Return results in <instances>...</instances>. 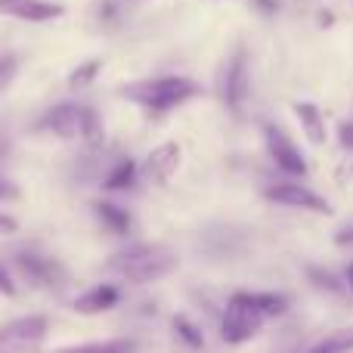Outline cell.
Segmentation results:
<instances>
[{
  "mask_svg": "<svg viewBox=\"0 0 353 353\" xmlns=\"http://www.w3.org/2000/svg\"><path fill=\"white\" fill-rule=\"evenodd\" d=\"M176 263H180V257L168 245L137 242V245H128L124 251H115L105 261V270L115 273L118 279L130 282V285H149V282H159L165 276H171Z\"/></svg>",
  "mask_w": 353,
  "mask_h": 353,
  "instance_id": "obj_1",
  "label": "cell"
},
{
  "mask_svg": "<svg viewBox=\"0 0 353 353\" xmlns=\"http://www.w3.org/2000/svg\"><path fill=\"white\" fill-rule=\"evenodd\" d=\"M41 130H47V134L59 137L65 143H78L84 149H99L105 140L99 115L90 105H81V103H62L56 109H50L41 118Z\"/></svg>",
  "mask_w": 353,
  "mask_h": 353,
  "instance_id": "obj_2",
  "label": "cell"
},
{
  "mask_svg": "<svg viewBox=\"0 0 353 353\" xmlns=\"http://www.w3.org/2000/svg\"><path fill=\"white\" fill-rule=\"evenodd\" d=\"M201 93V87L192 78L183 74H165V78H143V81H130L121 87V97L130 103L143 105L149 112H171L176 105L189 103Z\"/></svg>",
  "mask_w": 353,
  "mask_h": 353,
  "instance_id": "obj_3",
  "label": "cell"
},
{
  "mask_svg": "<svg viewBox=\"0 0 353 353\" xmlns=\"http://www.w3.org/2000/svg\"><path fill=\"white\" fill-rule=\"evenodd\" d=\"M12 267H16L19 279L28 282V285L37 288V292L59 294L62 288L68 285L65 267H62L56 257L37 254V251H16V254H12Z\"/></svg>",
  "mask_w": 353,
  "mask_h": 353,
  "instance_id": "obj_4",
  "label": "cell"
},
{
  "mask_svg": "<svg viewBox=\"0 0 353 353\" xmlns=\"http://www.w3.org/2000/svg\"><path fill=\"white\" fill-rule=\"evenodd\" d=\"M263 323H267V319L245 301L242 292H236L226 301L223 316H220V338H223L226 344H232V347H239V344H248L251 338L261 335Z\"/></svg>",
  "mask_w": 353,
  "mask_h": 353,
  "instance_id": "obj_5",
  "label": "cell"
},
{
  "mask_svg": "<svg viewBox=\"0 0 353 353\" xmlns=\"http://www.w3.org/2000/svg\"><path fill=\"white\" fill-rule=\"evenodd\" d=\"M50 332V323L43 313L10 319L0 325V353H34L43 344Z\"/></svg>",
  "mask_w": 353,
  "mask_h": 353,
  "instance_id": "obj_6",
  "label": "cell"
},
{
  "mask_svg": "<svg viewBox=\"0 0 353 353\" xmlns=\"http://www.w3.org/2000/svg\"><path fill=\"white\" fill-rule=\"evenodd\" d=\"M248 90H251L248 53H245V47L239 43V47L230 53V59H226L223 72H220V99H223V105L232 112V115H242L245 103H248Z\"/></svg>",
  "mask_w": 353,
  "mask_h": 353,
  "instance_id": "obj_7",
  "label": "cell"
},
{
  "mask_svg": "<svg viewBox=\"0 0 353 353\" xmlns=\"http://www.w3.org/2000/svg\"><path fill=\"white\" fill-rule=\"evenodd\" d=\"M263 199L282 208H294V211H310V214H332V205L316 195L313 189L301 186V183H273L263 189Z\"/></svg>",
  "mask_w": 353,
  "mask_h": 353,
  "instance_id": "obj_8",
  "label": "cell"
},
{
  "mask_svg": "<svg viewBox=\"0 0 353 353\" xmlns=\"http://www.w3.org/2000/svg\"><path fill=\"white\" fill-rule=\"evenodd\" d=\"M263 146H267L270 159H273V165L279 168V171L294 174V176H304L307 174V159L301 155V149L294 146L292 137H288L282 128L267 124V128H263Z\"/></svg>",
  "mask_w": 353,
  "mask_h": 353,
  "instance_id": "obj_9",
  "label": "cell"
},
{
  "mask_svg": "<svg viewBox=\"0 0 353 353\" xmlns=\"http://www.w3.org/2000/svg\"><path fill=\"white\" fill-rule=\"evenodd\" d=\"M183 161V149L180 143L168 140L161 143V146H155L152 152L146 155V161H143V176H146L149 183H155V186H165V183H171V176L176 174V168H180Z\"/></svg>",
  "mask_w": 353,
  "mask_h": 353,
  "instance_id": "obj_10",
  "label": "cell"
},
{
  "mask_svg": "<svg viewBox=\"0 0 353 353\" xmlns=\"http://www.w3.org/2000/svg\"><path fill=\"white\" fill-rule=\"evenodd\" d=\"M121 304V288L112 285V282H99V285L87 288L84 294L72 301V310L81 316H97V313H109Z\"/></svg>",
  "mask_w": 353,
  "mask_h": 353,
  "instance_id": "obj_11",
  "label": "cell"
},
{
  "mask_svg": "<svg viewBox=\"0 0 353 353\" xmlns=\"http://www.w3.org/2000/svg\"><path fill=\"white\" fill-rule=\"evenodd\" d=\"M0 16L19 19V22H53L62 16V6L47 3V0H0Z\"/></svg>",
  "mask_w": 353,
  "mask_h": 353,
  "instance_id": "obj_12",
  "label": "cell"
},
{
  "mask_svg": "<svg viewBox=\"0 0 353 353\" xmlns=\"http://www.w3.org/2000/svg\"><path fill=\"white\" fill-rule=\"evenodd\" d=\"M292 112L298 115L301 128H304L307 140L313 143V146H323L325 140H329V130H325V121H323V112L316 109L313 103H294Z\"/></svg>",
  "mask_w": 353,
  "mask_h": 353,
  "instance_id": "obj_13",
  "label": "cell"
},
{
  "mask_svg": "<svg viewBox=\"0 0 353 353\" xmlns=\"http://www.w3.org/2000/svg\"><path fill=\"white\" fill-rule=\"evenodd\" d=\"M56 353H140V341L137 338H105V341L65 344Z\"/></svg>",
  "mask_w": 353,
  "mask_h": 353,
  "instance_id": "obj_14",
  "label": "cell"
},
{
  "mask_svg": "<svg viewBox=\"0 0 353 353\" xmlns=\"http://www.w3.org/2000/svg\"><path fill=\"white\" fill-rule=\"evenodd\" d=\"M242 294L263 319H276V316H285L288 313V298L285 294H276V292H242Z\"/></svg>",
  "mask_w": 353,
  "mask_h": 353,
  "instance_id": "obj_15",
  "label": "cell"
},
{
  "mask_svg": "<svg viewBox=\"0 0 353 353\" xmlns=\"http://www.w3.org/2000/svg\"><path fill=\"white\" fill-rule=\"evenodd\" d=\"M93 211H97V217L103 220V226L109 232H115V236H128V232H130L128 208L115 205V201H97V205H93Z\"/></svg>",
  "mask_w": 353,
  "mask_h": 353,
  "instance_id": "obj_16",
  "label": "cell"
},
{
  "mask_svg": "<svg viewBox=\"0 0 353 353\" xmlns=\"http://www.w3.org/2000/svg\"><path fill=\"white\" fill-rule=\"evenodd\" d=\"M137 174H140V168H137L134 161H130V159H118L115 165L105 171L103 186L109 189V192H124V189H130L137 183Z\"/></svg>",
  "mask_w": 353,
  "mask_h": 353,
  "instance_id": "obj_17",
  "label": "cell"
},
{
  "mask_svg": "<svg viewBox=\"0 0 353 353\" xmlns=\"http://www.w3.org/2000/svg\"><path fill=\"white\" fill-rule=\"evenodd\" d=\"M304 353H353V325H347V329H335L332 335H325L323 341H316Z\"/></svg>",
  "mask_w": 353,
  "mask_h": 353,
  "instance_id": "obj_18",
  "label": "cell"
},
{
  "mask_svg": "<svg viewBox=\"0 0 353 353\" xmlns=\"http://www.w3.org/2000/svg\"><path fill=\"white\" fill-rule=\"evenodd\" d=\"M171 325H174L176 338H180V341L186 344V347H192V350H201V347H205V332H201L199 325H195L189 316H183V313H176Z\"/></svg>",
  "mask_w": 353,
  "mask_h": 353,
  "instance_id": "obj_19",
  "label": "cell"
},
{
  "mask_svg": "<svg viewBox=\"0 0 353 353\" xmlns=\"http://www.w3.org/2000/svg\"><path fill=\"white\" fill-rule=\"evenodd\" d=\"M307 279L319 288V292H329V294H344L347 292V282L341 276H335L332 270H323V267H307Z\"/></svg>",
  "mask_w": 353,
  "mask_h": 353,
  "instance_id": "obj_20",
  "label": "cell"
},
{
  "mask_svg": "<svg viewBox=\"0 0 353 353\" xmlns=\"http://www.w3.org/2000/svg\"><path fill=\"white\" fill-rule=\"evenodd\" d=\"M99 68H103V62H99V59H87V62H81V65L74 68L72 74H68V87H72V90H84V87H90L93 81H97Z\"/></svg>",
  "mask_w": 353,
  "mask_h": 353,
  "instance_id": "obj_21",
  "label": "cell"
},
{
  "mask_svg": "<svg viewBox=\"0 0 353 353\" xmlns=\"http://www.w3.org/2000/svg\"><path fill=\"white\" fill-rule=\"evenodd\" d=\"M16 72H19V62H16V56H10V53H0V93L6 90V87L16 81Z\"/></svg>",
  "mask_w": 353,
  "mask_h": 353,
  "instance_id": "obj_22",
  "label": "cell"
},
{
  "mask_svg": "<svg viewBox=\"0 0 353 353\" xmlns=\"http://www.w3.org/2000/svg\"><path fill=\"white\" fill-rule=\"evenodd\" d=\"M97 16H99V22L115 25L118 22V3H115V0H103V3H99V10H97Z\"/></svg>",
  "mask_w": 353,
  "mask_h": 353,
  "instance_id": "obj_23",
  "label": "cell"
},
{
  "mask_svg": "<svg viewBox=\"0 0 353 353\" xmlns=\"http://www.w3.org/2000/svg\"><path fill=\"white\" fill-rule=\"evenodd\" d=\"M338 140H341V146L347 149V152H353V118L338 124Z\"/></svg>",
  "mask_w": 353,
  "mask_h": 353,
  "instance_id": "obj_24",
  "label": "cell"
},
{
  "mask_svg": "<svg viewBox=\"0 0 353 353\" xmlns=\"http://www.w3.org/2000/svg\"><path fill=\"white\" fill-rule=\"evenodd\" d=\"M16 199H19V186L10 176L0 174V201H16Z\"/></svg>",
  "mask_w": 353,
  "mask_h": 353,
  "instance_id": "obj_25",
  "label": "cell"
},
{
  "mask_svg": "<svg viewBox=\"0 0 353 353\" xmlns=\"http://www.w3.org/2000/svg\"><path fill=\"white\" fill-rule=\"evenodd\" d=\"M0 294H3V298H16V282H12L10 273H6L3 263H0Z\"/></svg>",
  "mask_w": 353,
  "mask_h": 353,
  "instance_id": "obj_26",
  "label": "cell"
},
{
  "mask_svg": "<svg viewBox=\"0 0 353 353\" xmlns=\"http://www.w3.org/2000/svg\"><path fill=\"white\" fill-rule=\"evenodd\" d=\"M19 232V220L10 214H0V236H16Z\"/></svg>",
  "mask_w": 353,
  "mask_h": 353,
  "instance_id": "obj_27",
  "label": "cell"
},
{
  "mask_svg": "<svg viewBox=\"0 0 353 353\" xmlns=\"http://www.w3.org/2000/svg\"><path fill=\"white\" fill-rule=\"evenodd\" d=\"M335 245H341V248H347V245H353V220L347 226H341V230L335 232Z\"/></svg>",
  "mask_w": 353,
  "mask_h": 353,
  "instance_id": "obj_28",
  "label": "cell"
},
{
  "mask_svg": "<svg viewBox=\"0 0 353 353\" xmlns=\"http://www.w3.org/2000/svg\"><path fill=\"white\" fill-rule=\"evenodd\" d=\"M254 6L263 10V12H276L279 10V0H254Z\"/></svg>",
  "mask_w": 353,
  "mask_h": 353,
  "instance_id": "obj_29",
  "label": "cell"
},
{
  "mask_svg": "<svg viewBox=\"0 0 353 353\" xmlns=\"http://www.w3.org/2000/svg\"><path fill=\"white\" fill-rule=\"evenodd\" d=\"M344 282H347V288H350V292H353V261H350L347 273H344Z\"/></svg>",
  "mask_w": 353,
  "mask_h": 353,
  "instance_id": "obj_30",
  "label": "cell"
}]
</instances>
